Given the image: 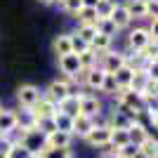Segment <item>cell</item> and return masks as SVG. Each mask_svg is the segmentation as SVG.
Returning <instances> with one entry per match:
<instances>
[{
  "label": "cell",
  "instance_id": "46",
  "mask_svg": "<svg viewBox=\"0 0 158 158\" xmlns=\"http://www.w3.org/2000/svg\"><path fill=\"white\" fill-rule=\"evenodd\" d=\"M35 158H38V156H35Z\"/></svg>",
  "mask_w": 158,
  "mask_h": 158
},
{
  "label": "cell",
  "instance_id": "45",
  "mask_svg": "<svg viewBox=\"0 0 158 158\" xmlns=\"http://www.w3.org/2000/svg\"><path fill=\"white\" fill-rule=\"evenodd\" d=\"M0 158H2V156H0Z\"/></svg>",
  "mask_w": 158,
  "mask_h": 158
},
{
  "label": "cell",
  "instance_id": "8",
  "mask_svg": "<svg viewBox=\"0 0 158 158\" xmlns=\"http://www.w3.org/2000/svg\"><path fill=\"white\" fill-rule=\"evenodd\" d=\"M151 43H156V40L151 38V33L146 31V28H132L127 33V47H130V52H142Z\"/></svg>",
  "mask_w": 158,
  "mask_h": 158
},
{
  "label": "cell",
  "instance_id": "15",
  "mask_svg": "<svg viewBox=\"0 0 158 158\" xmlns=\"http://www.w3.org/2000/svg\"><path fill=\"white\" fill-rule=\"evenodd\" d=\"M109 19L113 21V26L118 28V31H123V28H127L132 24V17L127 14V10H125V5L123 2H116V7H113V12H111V17Z\"/></svg>",
  "mask_w": 158,
  "mask_h": 158
},
{
  "label": "cell",
  "instance_id": "28",
  "mask_svg": "<svg viewBox=\"0 0 158 158\" xmlns=\"http://www.w3.org/2000/svg\"><path fill=\"white\" fill-rule=\"evenodd\" d=\"M130 144V137H127V130H111V142H109V149H120V146Z\"/></svg>",
  "mask_w": 158,
  "mask_h": 158
},
{
  "label": "cell",
  "instance_id": "40",
  "mask_svg": "<svg viewBox=\"0 0 158 158\" xmlns=\"http://www.w3.org/2000/svg\"><path fill=\"white\" fill-rule=\"evenodd\" d=\"M146 5V19H151V17H156V10H158V0H144Z\"/></svg>",
  "mask_w": 158,
  "mask_h": 158
},
{
  "label": "cell",
  "instance_id": "32",
  "mask_svg": "<svg viewBox=\"0 0 158 158\" xmlns=\"http://www.w3.org/2000/svg\"><path fill=\"white\" fill-rule=\"evenodd\" d=\"M76 19H78V24H94V26H97V12H94L92 5H85V7L78 12V17H76Z\"/></svg>",
  "mask_w": 158,
  "mask_h": 158
},
{
  "label": "cell",
  "instance_id": "30",
  "mask_svg": "<svg viewBox=\"0 0 158 158\" xmlns=\"http://www.w3.org/2000/svg\"><path fill=\"white\" fill-rule=\"evenodd\" d=\"M71 127H73V118L66 116V113H61V111H57V116H54V130L71 135Z\"/></svg>",
  "mask_w": 158,
  "mask_h": 158
},
{
  "label": "cell",
  "instance_id": "7",
  "mask_svg": "<svg viewBox=\"0 0 158 158\" xmlns=\"http://www.w3.org/2000/svg\"><path fill=\"white\" fill-rule=\"evenodd\" d=\"M85 142L92 149H109V142H111V127L109 125H94L90 130V135L85 137Z\"/></svg>",
  "mask_w": 158,
  "mask_h": 158
},
{
  "label": "cell",
  "instance_id": "43",
  "mask_svg": "<svg viewBox=\"0 0 158 158\" xmlns=\"http://www.w3.org/2000/svg\"><path fill=\"white\" fill-rule=\"evenodd\" d=\"M0 109H2V106H0Z\"/></svg>",
  "mask_w": 158,
  "mask_h": 158
},
{
  "label": "cell",
  "instance_id": "31",
  "mask_svg": "<svg viewBox=\"0 0 158 158\" xmlns=\"http://www.w3.org/2000/svg\"><path fill=\"white\" fill-rule=\"evenodd\" d=\"M59 7L64 10L66 14L71 17H78V12L85 7V0H59Z\"/></svg>",
  "mask_w": 158,
  "mask_h": 158
},
{
  "label": "cell",
  "instance_id": "5",
  "mask_svg": "<svg viewBox=\"0 0 158 158\" xmlns=\"http://www.w3.org/2000/svg\"><path fill=\"white\" fill-rule=\"evenodd\" d=\"M43 97L38 85H33V83H24V85L17 87V102H19L21 109H33V106L38 104V99Z\"/></svg>",
  "mask_w": 158,
  "mask_h": 158
},
{
  "label": "cell",
  "instance_id": "18",
  "mask_svg": "<svg viewBox=\"0 0 158 158\" xmlns=\"http://www.w3.org/2000/svg\"><path fill=\"white\" fill-rule=\"evenodd\" d=\"M57 111H59V109H57V104H54V102H50L47 97H40L38 104L33 106V113H35L38 118H54V116H57Z\"/></svg>",
  "mask_w": 158,
  "mask_h": 158
},
{
  "label": "cell",
  "instance_id": "4",
  "mask_svg": "<svg viewBox=\"0 0 158 158\" xmlns=\"http://www.w3.org/2000/svg\"><path fill=\"white\" fill-rule=\"evenodd\" d=\"M73 94V80H52L50 85H47V90L43 92V97H47L50 102H54V104H59V102H64L66 97H71Z\"/></svg>",
  "mask_w": 158,
  "mask_h": 158
},
{
  "label": "cell",
  "instance_id": "41",
  "mask_svg": "<svg viewBox=\"0 0 158 158\" xmlns=\"http://www.w3.org/2000/svg\"><path fill=\"white\" fill-rule=\"evenodd\" d=\"M97 158H118V153L113 151V149H104V151L99 153V156H97Z\"/></svg>",
  "mask_w": 158,
  "mask_h": 158
},
{
  "label": "cell",
  "instance_id": "9",
  "mask_svg": "<svg viewBox=\"0 0 158 158\" xmlns=\"http://www.w3.org/2000/svg\"><path fill=\"white\" fill-rule=\"evenodd\" d=\"M78 113H83V116H90V118L99 116V113H102V99L94 97V94L80 92V97H78Z\"/></svg>",
  "mask_w": 158,
  "mask_h": 158
},
{
  "label": "cell",
  "instance_id": "36",
  "mask_svg": "<svg viewBox=\"0 0 158 158\" xmlns=\"http://www.w3.org/2000/svg\"><path fill=\"white\" fill-rule=\"evenodd\" d=\"M7 158H35V156H33L28 149H24L19 142H14L12 149H10V153H7Z\"/></svg>",
  "mask_w": 158,
  "mask_h": 158
},
{
  "label": "cell",
  "instance_id": "3",
  "mask_svg": "<svg viewBox=\"0 0 158 158\" xmlns=\"http://www.w3.org/2000/svg\"><path fill=\"white\" fill-rule=\"evenodd\" d=\"M125 61H127V57H125V52H118V50H109V52H104V54H99V61H97V66L102 69L104 73H116L118 69H123L125 66Z\"/></svg>",
  "mask_w": 158,
  "mask_h": 158
},
{
  "label": "cell",
  "instance_id": "44",
  "mask_svg": "<svg viewBox=\"0 0 158 158\" xmlns=\"http://www.w3.org/2000/svg\"><path fill=\"white\" fill-rule=\"evenodd\" d=\"M94 2H97V0H94Z\"/></svg>",
  "mask_w": 158,
  "mask_h": 158
},
{
  "label": "cell",
  "instance_id": "34",
  "mask_svg": "<svg viewBox=\"0 0 158 158\" xmlns=\"http://www.w3.org/2000/svg\"><path fill=\"white\" fill-rule=\"evenodd\" d=\"M97 33H102V35H109V38H113L116 33H118V28L113 26L111 19H97Z\"/></svg>",
  "mask_w": 158,
  "mask_h": 158
},
{
  "label": "cell",
  "instance_id": "20",
  "mask_svg": "<svg viewBox=\"0 0 158 158\" xmlns=\"http://www.w3.org/2000/svg\"><path fill=\"white\" fill-rule=\"evenodd\" d=\"M78 97H80V92H73L71 97H66L64 102H59L57 104V109H59L61 113H66V116H78Z\"/></svg>",
  "mask_w": 158,
  "mask_h": 158
},
{
  "label": "cell",
  "instance_id": "24",
  "mask_svg": "<svg viewBox=\"0 0 158 158\" xmlns=\"http://www.w3.org/2000/svg\"><path fill=\"white\" fill-rule=\"evenodd\" d=\"M111 45H113V38L97 33V35H94V40L90 43V50H94L97 54H104V52H109V50H111Z\"/></svg>",
  "mask_w": 158,
  "mask_h": 158
},
{
  "label": "cell",
  "instance_id": "26",
  "mask_svg": "<svg viewBox=\"0 0 158 158\" xmlns=\"http://www.w3.org/2000/svg\"><path fill=\"white\" fill-rule=\"evenodd\" d=\"M78 61H80V69H83V71H90V69L97 66L99 54L94 52V50H85L83 54H78Z\"/></svg>",
  "mask_w": 158,
  "mask_h": 158
},
{
  "label": "cell",
  "instance_id": "29",
  "mask_svg": "<svg viewBox=\"0 0 158 158\" xmlns=\"http://www.w3.org/2000/svg\"><path fill=\"white\" fill-rule=\"evenodd\" d=\"M113 7H116V2L113 0H97L94 2V12H97V19H109L113 12Z\"/></svg>",
  "mask_w": 158,
  "mask_h": 158
},
{
  "label": "cell",
  "instance_id": "38",
  "mask_svg": "<svg viewBox=\"0 0 158 158\" xmlns=\"http://www.w3.org/2000/svg\"><path fill=\"white\" fill-rule=\"evenodd\" d=\"M116 153H118V158H137L139 149L135 144H125V146H120V149H116Z\"/></svg>",
  "mask_w": 158,
  "mask_h": 158
},
{
  "label": "cell",
  "instance_id": "2",
  "mask_svg": "<svg viewBox=\"0 0 158 158\" xmlns=\"http://www.w3.org/2000/svg\"><path fill=\"white\" fill-rule=\"evenodd\" d=\"M116 106H123L125 111L135 113L137 118H139V113H144V99H142V94L132 92L130 87L118 90V94H116Z\"/></svg>",
  "mask_w": 158,
  "mask_h": 158
},
{
  "label": "cell",
  "instance_id": "13",
  "mask_svg": "<svg viewBox=\"0 0 158 158\" xmlns=\"http://www.w3.org/2000/svg\"><path fill=\"white\" fill-rule=\"evenodd\" d=\"M94 127V118H90V116H83V113H78V116H73V127H71V135L73 139H85L87 135H90V130Z\"/></svg>",
  "mask_w": 158,
  "mask_h": 158
},
{
  "label": "cell",
  "instance_id": "16",
  "mask_svg": "<svg viewBox=\"0 0 158 158\" xmlns=\"http://www.w3.org/2000/svg\"><path fill=\"white\" fill-rule=\"evenodd\" d=\"M35 123H38V116L33 113V109H19V111H17V130L19 132L33 130Z\"/></svg>",
  "mask_w": 158,
  "mask_h": 158
},
{
  "label": "cell",
  "instance_id": "12",
  "mask_svg": "<svg viewBox=\"0 0 158 158\" xmlns=\"http://www.w3.org/2000/svg\"><path fill=\"white\" fill-rule=\"evenodd\" d=\"M71 144H73V135H69V132L54 130L45 135V149H71Z\"/></svg>",
  "mask_w": 158,
  "mask_h": 158
},
{
  "label": "cell",
  "instance_id": "17",
  "mask_svg": "<svg viewBox=\"0 0 158 158\" xmlns=\"http://www.w3.org/2000/svg\"><path fill=\"white\" fill-rule=\"evenodd\" d=\"M127 137H130V144H135V146H139L142 142H146V139L151 137V132H149V127L146 125H142V123H132L130 127H127Z\"/></svg>",
  "mask_w": 158,
  "mask_h": 158
},
{
  "label": "cell",
  "instance_id": "1",
  "mask_svg": "<svg viewBox=\"0 0 158 158\" xmlns=\"http://www.w3.org/2000/svg\"><path fill=\"white\" fill-rule=\"evenodd\" d=\"M17 132V137H12L14 142H19L24 149H28V151L33 153V156H38L43 149H45V135L40 130H26V132H19V130H14Z\"/></svg>",
  "mask_w": 158,
  "mask_h": 158
},
{
  "label": "cell",
  "instance_id": "35",
  "mask_svg": "<svg viewBox=\"0 0 158 158\" xmlns=\"http://www.w3.org/2000/svg\"><path fill=\"white\" fill-rule=\"evenodd\" d=\"M99 92L109 94V97H116V94H118V85H116V80H113L111 73H106V78H104V83H102V90H99Z\"/></svg>",
  "mask_w": 158,
  "mask_h": 158
},
{
  "label": "cell",
  "instance_id": "21",
  "mask_svg": "<svg viewBox=\"0 0 158 158\" xmlns=\"http://www.w3.org/2000/svg\"><path fill=\"white\" fill-rule=\"evenodd\" d=\"M146 83H149V73H146L144 69H135V71H132V80H130V90L142 94V90L146 87Z\"/></svg>",
  "mask_w": 158,
  "mask_h": 158
},
{
  "label": "cell",
  "instance_id": "22",
  "mask_svg": "<svg viewBox=\"0 0 158 158\" xmlns=\"http://www.w3.org/2000/svg\"><path fill=\"white\" fill-rule=\"evenodd\" d=\"M127 10V14H130L132 19H146V5L144 0H127V2H123Z\"/></svg>",
  "mask_w": 158,
  "mask_h": 158
},
{
  "label": "cell",
  "instance_id": "14",
  "mask_svg": "<svg viewBox=\"0 0 158 158\" xmlns=\"http://www.w3.org/2000/svg\"><path fill=\"white\" fill-rule=\"evenodd\" d=\"M17 130V111L14 109H0V135L12 137Z\"/></svg>",
  "mask_w": 158,
  "mask_h": 158
},
{
  "label": "cell",
  "instance_id": "23",
  "mask_svg": "<svg viewBox=\"0 0 158 158\" xmlns=\"http://www.w3.org/2000/svg\"><path fill=\"white\" fill-rule=\"evenodd\" d=\"M137 149H139V158H158V142H156V137H149L146 142H142Z\"/></svg>",
  "mask_w": 158,
  "mask_h": 158
},
{
  "label": "cell",
  "instance_id": "10",
  "mask_svg": "<svg viewBox=\"0 0 158 158\" xmlns=\"http://www.w3.org/2000/svg\"><path fill=\"white\" fill-rule=\"evenodd\" d=\"M59 71L64 73L66 80H73L76 83V78L80 76V61H78V54H66V57H59Z\"/></svg>",
  "mask_w": 158,
  "mask_h": 158
},
{
  "label": "cell",
  "instance_id": "19",
  "mask_svg": "<svg viewBox=\"0 0 158 158\" xmlns=\"http://www.w3.org/2000/svg\"><path fill=\"white\" fill-rule=\"evenodd\" d=\"M52 52L57 54V57L73 54L71 52V33H59V35H54V40H52Z\"/></svg>",
  "mask_w": 158,
  "mask_h": 158
},
{
  "label": "cell",
  "instance_id": "42",
  "mask_svg": "<svg viewBox=\"0 0 158 158\" xmlns=\"http://www.w3.org/2000/svg\"><path fill=\"white\" fill-rule=\"evenodd\" d=\"M43 5H54V2H59V0H40Z\"/></svg>",
  "mask_w": 158,
  "mask_h": 158
},
{
  "label": "cell",
  "instance_id": "25",
  "mask_svg": "<svg viewBox=\"0 0 158 158\" xmlns=\"http://www.w3.org/2000/svg\"><path fill=\"white\" fill-rule=\"evenodd\" d=\"M132 71L135 69H130V66H123V69H118V71L113 73V80H116V85H118V90H125V87H130V80H132Z\"/></svg>",
  "mask_w": 158,
  "mask_h": 158
},
{
  "label": "cell",
  "instance_id": "27",
  "mask_svg": "<svg viewBox=\"0 0 158 158\" xmlns=\"http://www.w3.org/2000/svg\"><path fill=\"white\" fill-rule=\"evenodd\" d=\"M76 35H78L80 40H85L87 45H90V43L94 40V35H97V26H94V24H78Z\"/></svg>",
  "mask_w": 158,
  "mask_h": 158
},
{
  "label": "cell",
  "instance_id": "33",
  "mask_svg": "<svg viewBox=\"0 0 158 158\" xmlns=\"http://www.w3.org/2000/svg\"><path fill=\"white\" fill-rule=\"evenodd\" d=\"M38 158H73L71 149H43Z\"/></svg>",
  "mask_w": 158,
  "mask_h": 158
},
{
  "label": "cell",
  "instance_id": "11",
  "mask_svg": "<svg viewBox=\"0 0 158 158\" xmlns=\"http://www.w3.org/2000/svg\"><path fill=\"white\" fill-rule=\"evenodd\" d=\"M106 73L99 69V66H94V69H90V71H80V76L76 78V83H85L90 90H102V83H104Z\"/></svg>",
  "mask_w": 158,
  "mask_h": 158
},
{
  "label": "cell",
  "instance_id": "39",
  "mask_svg": "<svg viewBox=\"0 0 158 158\" xmlns=\"http://www.w3.org/2000/svg\"><path fill=\"white\" fill-rule=\"evenodd\" d=\"M14 139L12 137H5V135H0V156L7 158V153H10V149H12Z\"/></svg>",
  "mask_w": 158,
  "mask_h": 158
},
{
  "label": "cell",
  "instance_id": "37",
  "mask_svg": "<svg viewBox=\"0 0 158 158\" xmlns=\"http://www.w3.org/2000/svg\"><path fill=\"white\" fill-rule=\"evenodd\" d=\"M85 50H90V45H87L85 40H80L76 33H71V52L73 54H83Z\"/></svg>",
  "mask_w": 158,
  "mask_h": 158
},
{
  "label": "cell",
  "instance_id": "6",
  "mask_svg": "<svg viewBox=\"0 0 158 158\" xmlns=\"http://www.w3.org/2000/svg\"><path fill=\"white\" fill-rule=\"evenodd\" d=\"M137 116L130 111H125L123 106H116L113 109V113L109 116V120H106V125L111 127V130H127V127L132 125V123H137Z\"/></svg>",
  "mask_w": 158,
  "mask_h": 158
}]
</instances>
